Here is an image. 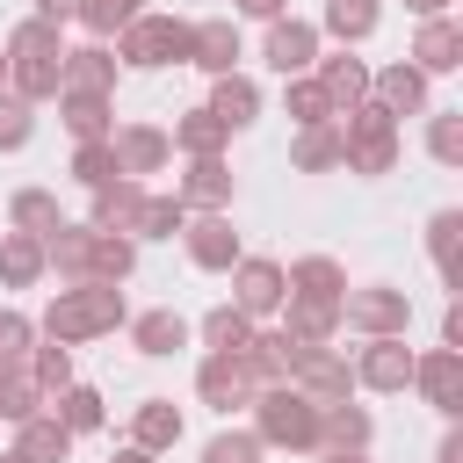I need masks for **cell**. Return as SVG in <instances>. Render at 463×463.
Instances as JSON below:
<instances>
[{"instance_id":"484cf974","label":"cell","mask_w":463,"mask_h":463,"mask_svg":"<svg viewBox=\"0 0 463 463\" xmlns=\"http://www.w3.org/2000/svg\"><path fill=\"white\" fill-rule=\"evenodd\" d=\"M36 275H43V239L36 232H0V282L29 289Z\"/></svg>"},{"instance_id":"ab89813d","label":"cell","mask_w":463,"mask_h":463,"mask_svg":"<svg viewBox=\"0 0 463 463\" xmlns=\"http://www.w3.org/2000/svg\"><path fill=\"white\" fill-rule=\"evenodd\" d=\"M376 0H326V36H340V43H362L369 29H376Z\"/></svg>"},{"instance_id":"681fc988","label":"cell","mask_w":463,"mask_h":463,"mask_svg":"<svg viewBox=\"0 0 463 463\" xmlns=\"http://www.w3.org/2000/svg\"><path fill=\"white\" fill-rule=\"evenodd\" d=\"M29 347H36V326H29L22 311H0V369H22Z\"/></svg>"},{"instance_id":"816d5d0a","label":"cell","mask_w":463,"mask_h":463,"mask_svg":"<svg viewBox=\"0 0 463 463\" xmlns=\"http://www.w3.org/2000/svg\"><path fill=\"white\" fill-rule=\"evenodd\" d=\"M36 14H43V22H58V29H65V22H72V14H80V0H36Z\"/></svg>"},{"instance_id":"11a10c76","label":"cell","mask_w":463,"mask_h":463,"mask_svg":"<svg viewBox=\"0 0 463 463\" xmlns=\"http://www.w3.org/2000/svg\"><path fill=\"white\" fill-rule=\"evenodd\" d=\"M109 463H152V449H137V441H130V449H116Z\"/></svg>"},{"instance_id":"74e56055","label":"cell","mask_w":463,"mask_h":463,"mask_svg":"<svg viewBox=\"0 0 463 463\" xmlns=\"http://www.w3.org/2000/svg\"><path fill=\"white\" fill-rule=\"evenodd\" d=\"M456 239H463V217H456V210H441V217L427 224V253H434V268H441V282H449V289L463 282V260H456Z\"/></svg>"},{"instance_id":"f1b7e54d","label":"cell","mask_w":463,"mask_h":463,"mask_svg":"<svg viewBox=\"0 0 463 463\" xmlns=\"http://www.w3.org/2000/svg\"><path fill=\"white\" fill-rule=\"evenodd\" d=\"M43 412H51L65 434H87V427H101V391L65 383V391H51V398H43Z\"/></svg>"},{"instance_id":"603a6c76","label":"cell","mask_w":463,"mask_h":463,"mask_svg":"<svg viewBox=\"0 0 463 463\" xmlns=\"http://www.w3.org/2000/svg\"><path fill=\"white\" fill-rule=\"evenodd\" d=\"M282 282H289V297H340L347 289V268L333 253H304V260L282 268Z\"/></svg>"},{"instance_id":"f6af8a7d","label":"cell","mask_w":463,"mask_h":463,"mask_svg":"<svg viewBox=\"0 0 463 463\" xmlns=\"http://www.w3.org/2000/svg\"><path fill=\"white\" fill-rule=\"evenodd\" d=\"M137 268V246L123 239V232H101V246H94V282H123Z\"/></svg>"},{"instance_id":"d590c367","label":"cell","mask_w":463,"mask_h":463,"mask_svg":"<svg viewBox=\"0 0 463 463\" xmlns=\"http://www.w3.org/2000/svg\"><path fill=\"white\" fill-rule=\"evenodd\" d=\"M289 333L297 340H333L340 333V297H289Z\"/></svg>"},{"instance_id":"7bdbcfd3","label":"cell","mask_w":463,"mask_h":463,"mask_svg":"<svg viewBox=\"0 0 463 463\" xmlns=\"http://www.w3.org/2000/svg\"><path fill=\"white\" fill-rule=\"evenodd\" d=\"M65 43H58V22H43V14H29V22H14V36H7V58H58Z\"/></svg>"},{"instance_id":"4dcf8cb0","label":"cell","mask_w":463,"mask_h":463,"mask_svg":"<svg viewBox=\"0 0 463 463\" xmlns=\"http://www.w3.org/2000/svg\"><path fill=\"white\" fill-rule=\"evenodd\" d=\"M58 116H65V130H72V137H109V130H116L109 94H58Z\"/></svg>"},{"instance_id":"7dc6e473","label":"cell","mask_w":463,"mask_h":463,"mask_svg":"<svg viewBox=\"0 0 463 463\" xmlns=\"http://www.w3.org/2000/svg\"><path fill=\"white\" fill-rule=\"evenodd\" d=\"M130 14H145V0H80V14H72V22H87L94 36H116Z\"/></svg>"},{"instance_id":"d4e9b609","label":"cell","mask_w":463,"mask_h":463,"mask_svg":"<svg viewBox=\"0 0 463 463\" xmlns=\"http://www.w3.org/2000/svg\"><path fill=\"white\" fill-rule=\"evenodd\" d=\"M318 449H369V412L347 398L318 405Z\"/></svg>"},{"instance_id":"bcb514c9","label":"cell","mask_w":463,"mask_h":463,"mask_svg":"<svg viewBox=\"0 0 463 463\" xmlns=\"http://www.w3.org/2000/svg\"><path fill=\"white\" fill-rule=\"evenodd\" d=\"M29 137H36V116H29V101L0 87V152H22Z\"/></svg>"},{"instance_id":"83f0119b","label":"cell","mask_w":463,"mask_h":463,"mask_svg":"<svg viewBox=\"0 0 463 463\" xmlns=\"http://www.w3.org/2000/svg\"><path fill=\"white\" fill-rule=\"evenodd\" d=\"M130 340H137V354H181L188 347V318L181 311H145V318H130Z\"/></svg>"},{"instance_id":"db71d44e","label":"cell","mask_w":463,"mask_h":463,"mask_svg":"<svg viewBox=\"0 0 463 463\" xmlns=\"http://www.w3.org/2000/svg\"><path fill=\"white\" fill-rule=\"evenodd\" d=\"M405 7H412L420 22H427V14H449V0H405Z\"/></svg>"},{"instance_id":"8d00e7d4","label":"cell","mask_w":463,"mask_h":463,"mask_svg":"<svg viewBox=\"0 0 463 463\" xmlns=\"http://www.w3.org/2000/svg\"><path fill=\"white\" fill-rule=\"evenodd\" d=\"M181 224H188L181 195H145V203H137V217H130V239H174Z\"/></svg>"},{"instance_id":"f35d334b","label":"cell","mask_w":463,"mask_h":463,"mask_svg":"<svg viewBox=\"0 0 463 463\" xmlns=\"http://www.w3.org/2000/svg\"><path fill=\"white\" fill-rule=\"evenodd\" d=\"M29 412H43V383L29 376V369H0V420H29Z\"/></svg>"},{"instance_id":"5bb4252c","label":"cell","mask_w":463,"mask_h":463,"mask_svg":"<svg viewBox=\"0 0 463 463\" xmlns=\"http://www.w3.org/2000/svg\"><path fill=\"white\" fill-rule=\"evenodd\" d=\"M109 145H116V166L137 181V174H159L166 159H174V145H166V130H152V123H123V130H109Z\"/></svg>"},{"instance_id":"7c38bea8","label":"cell","mask_w":463,"mask_h":463,"mask_svg":"<svg viewBox=\"0 0 463 463\" xmlns=\"http://www.w3.org/2000/svg\"><path fill=\"white\" fill-rule=\"evenodd\" d=\"M354 383H369V391H405V383H412V347H405V333H376V340L362 347V362H354Z\"/></svg>"},{"instance_id":"5b68a950","label":"cell","mask_w":463,"mask_h":463,"mask_svg":"<svg viewBox=\"0 0 463 463\" xmlns=\"http://www.w3.org/2000/svg\"><path fill=\"white\" fill-rule=\"evenodd\" d=\"M289 383H297L311 405H333V398H347V391H354V369H347V354H333L326 340H297Z\"/></svg>"},{"instance_id":"e0dca14e","label":"cell","mask_w":463,"mask_h":463,"mask_svg":"<svg viewBox=\"0 0 463 463\" xmlns=\"http://www.w3.org/2000/svg\"><path fill=\"white\" fill-rule=\"evenodd\" d=\"M188 65H203L210 80L239 72V22H195V36H188Z\"/></svg>"},{"instance_id":"ba28073f","label":"cell","mask_w":463,"mask_h":463,"mask_svg":"<svg viewBox=\"0 0 463 463\" xmlns=\"http://www.w3.org/2000/svg\"><path fill=\"white\" fill-rule=\"evenodd\" d=\"M260 58L282 72V80H297V72H311L318 65V22H297V14H275L268 22V43H260Z\"/></svg>"},{"instance_id":"cb8c5ba5","label":"cell","mask_w":463,"mask_h":463,"mask_svg":"<svg viewBox=\"0 0 463 463\" xmlns=\"http://www.w3.org/2000/svg\"><path fill=\"white\" fill-rule=\"evenodd\" d=\"M130 441L152 449V456L174 449V441H181V405H174V398H145V405L130 412Z\"/></svg>"},{"instance_id":"d6a6232c","label":"cell","mask_w":463,"mask_h":463,"mask_svg":"<svg viewBox=\"0 0 463 463\" xmlns=\"http://www.w3.org/2000/svg\"><path fill=\"white\" fill-rule=\"evenodd\" d=\"M289 159H297V174H326V166H340V123H304L297 145H289Z\"/></svg>"},{"instance_id":"c3c4849f","label":"cell","mask_w":463,"mask_h":463,"mask_svg":"<svg viewBox=\"0 0 463 463\" xmlns=\"http://www.w3.org/2000/svg\"><path fill=\"white\" fill-rule=\"evenodd\" d=\"M427 152H434L441 166H463V116H456V109H441V116L427 123Z\"/></svg>"},{"instance_id":"44dd1931","label":"cell","mask_w":463,"mask_h":463,"mask_svg":"<svg viewBox=\"0 0 463 463\" xmlns=\"http://www.w3.org/2000/svg\"><path fill=\"white\" fill-rule=\"evenodd\" d=\"M174 195H181V210H224L232 203V166L224 159H195Z\"/></svg>"},{"instance_id":"8fae6325","label":"cell","mask_w":463,"mask_h":463,"mask_svg":"<svg viewBox=\"0 0 463 463\" xmlns=\"http://www.w3.org/2000/svg\"><path fill=\"white\" fill-rule=\"evenodd\" d=\"M94 246H101V224H58L43 232V268H58L65 282H94Z\"/></svg>"},{"instance_id":"1f68e13d","label":"cell","mask_w":463,"mask_h":463,"mask_svg":"<svg viewBox=\"0 0 463 463\" xmlns=\"http://www.w3.org/2000/svg\"><path fill=\"white\" fill-rule=\"evenodd\" d=\"M224 137H232V130H224L210 109H188V116L174 123V137H166V145H181L188 159H217V152H224Z\"/></svg>"},{"instance_id":"d6986e66","label":"cell","mask_w":463,"mask_h":463,"mask_svg":"<svg viewBox=\"0 0 463 463\" xmlns=\"http://www.w3.org/2000/svg\"><path fill=\"white\" fill-rule=\"evenodd\" d=\"M318 87H326V101H333V116H347V109H362L369 101V65L362 58H318Z\"/></svg>"},{"instance_id":"3957f363","label":"cell","mask_w":463,"mask_h":463,"mask_svg":"<svg viewBox=\"0 0 463 463\" xmlns=\"http://www.w3.org/2000/svg\"><path fill=\"white\" fill-rule=\"evenodd\" d=\"M188 36H195V22L130 14V22L116 29V65H137V72H152V65H188Z\"/></svg>"},{"instance_id":"8992f818","label":"cell","mask_w":463,"mask_h":463,"mask_svg":"<svg viewBox=\"0 0 463 463\" xmlns=\"http://www.w3.org/2000/svg\"><path fill=\"white\" fill-rule=\"evenodd\" d=\"M340 326H354V333H405L412 326V304H405V289H383V282H369V289H340Z\"/></svg>"},{"instance_id":"9f6ffc18","label":"cell","mask_w":463,"mask_h":463,"mask_svg":"<svg viewBox=\"0 0 463 463\" xmlns=\"http://www.w3.org/2000/svg\"><path fill=\"white\" fill-rule=\"evenodd\" d=\"M326 463H369V456H362V449H333Z\"/></svg>"},{"instance_id":"f907efd6","label":"cell","mask_w":463,"mask_h":463,"mask_svg":"<svg viewBox=\"0 0 463 463\" xmlns=\"http://www.w3.org/2000/svg\"><path fill=\"white\" fill-rule=\"evenodd\" d=\"M203 463H260V434H217L210 449H203Z\"/></svg>"},{"instance_id":"277c9868","label":"cell","mask_w":463,"mask_h":463,"mask_svg":"<svg viewBox=\"0 0 463 463\" xmlns=\"http://www.w3.org/2000/svg\"><path fill=\"white\" fill-rule=\"evenodd\" d=\"M340 166L354 174H391L398 166V116H383L376 101L340 116Z\"/></svg>"},{"instance_id":"7402d4cb","label":"cell","mask_w":463,"mask_h":463,"mask_svg":"<svg viewBox=\"0 0 463 463\" xmlns=\"http://www.w3.org/2000/svg\"><path fill=\"white\" fill-rule=\"evenodd\" d=\"M137 203H145V188H137L130 174H116V181H101V188H94V217H87V224H101V232H123V239H130Z\"/></svg>"},{"instance_id":"30bf717a","label":"cell","mask_w":463,"mask_h":463,"mask_svg":"<svg viewBox=\"0 0 463 463\" xmlns=\"http://www.w3.org/2000/svg\"><path fill=\"white\" fill-rule=\"evenodd\" d=\"M195 391H203V405H217V412H239L260 383H253V369H246V354H203V369H195Z\"/></svg>"},{"instance_id":"836d02e7","label":"cell","mask_w":463,"mask_h":463,"mask_svg":"<svg viewBox=\"0 0 463 463\" xmlns=\"http://www.w3.org/2000/svg\"><path fill=\"white\" fill-rule=\"evenodd\" d=\"M195 333H203V347H210V354H246V340H253V318H246L239 304H217V311H210Z\"/></svg>"},{"instance_id":"4316f807","label":"cell","mask_w":463,"mask_h":463,"mask_svg":"<svg viewBox=\"0 0 463 463\" xmlns=\"http://www.w3.org/2000/svg\"><path fill=\"white\" fill-rule=\"evenodd\" d=\"M58 58H7V94H22L29 109L36 101H58Z\"/></svg>"},{"instance_id":"b9f144b4","label":"cell","mask_w":463,"mask_h":463,"mask_svg":"<svg viewBox=\"0 0 463 463\" xmlns=\"http://www.w3.org/2000/svg\"><path fill=\"white\" fill-rule=\"evenodd\" d=\"M22 369H29V376L43 383V398H51V391H65V383H72V347H65V340H43V347H29V362H22Z\"/></svg>"},{"instance_id":"f5cc1de1","label":"cell","mask_w":463,"mask_h":463,"mask_svg":"<svg viewBox=\"0 0 463 463\" xmlns=\"http://www.w3.org/2000/svg\"><path fill=\"white\" fill-rule=\"evenodd\" d=\"M289 0H239V14H253V22H275Z\"/></svg>"},{"instance_id":"4fadbf2b","label":"cell","mask_w":463,"mask_h":463,"mask_svg":"<svg viewBox=\"0 0 463 463\" xmlns=\"http://www.w3.org/2000/svg\"><path fill=\"white\" fill-rule=\"evenodd\" d=\"M58 94H116V51L80 43L58 58Z\"/></svg>"},{"instance_id":"6f0895ef","label":"cell","mask_w":463,"mask_h":463,"mask_svg":"<svg viewBox=\"0 0 463 463\" xmlns=\"http://www.w3.org/2000/svg\"><path fill=\"white\" fill-rule=\"evenodd\" d=\"M0 463H29V456H0Z\"/></svg>"},{"instance_id":"7a4b0ae2","label":"cell","mask_w":463,"mask_h":463,"mask_svg":"<svg viewBox=\"0 0 463 463\" xmlns=\"http://www.w3.org/2000/svg\"><path fill=\"white\" fill-rule=\"evenodd\" d=\"M246 405H253L260 449H318V405H311L297 383H260Z\"/></svg>"},{"instance_id":"680465c9","label":"cell","mask_w":463,"mask_h":463,"mask_svg":"<svg viewBox=\"0 0 463 463\" xmlns=\"http://www.w3.org/2000/svg\"><path fill=\"white\" fill-rule=\"evenodd\" d=\"M0 87H7V58H0Z\"/></svg>"},{"instance_id":"60d3db41","label":"cell","mask_w":463,"mask_h":463,"mask_svg":"<svg viewBox=\"0 0 463 463\" xmlns=\"http://www.w3.org/2000/svg\"><path fill=\"white\" fill-rule=\"evenodd\" d=\"M123 166H116V145L109 137H80V152H72V181L80 188H101V181H116Z\"/></svg>"},{"instance_id":"52a82bcc","label":"cell","mask_w":463,"mask_h":463,"mask_svg":"<svg viewBox=\"0 0 463 463\" xmlns=\"http://www.w3.org/2000/svg\"><path fill=\"white\" fill-rule=\"evenodd\" d=\"M232 304L246 311V318H268L282 297H289V282H282V260H260V253H239L232 268Z\"/></svg>"},{"instance_id":"ee69618b","label":"cell","mask_w":463,"mask_h":463,"mask_svg":"<svg viewBox=\"0 0 463 463\" xmlns=\"http://www.w3.org/2000/svg\"><path fill=\"white\" fill-rule=\"evenodd\" d=\"M289 116H297V130H304V123H340V116H333V101H326V87H318L311 72H297V80H289Z\"/></svg>"},{"instance_id":"ac0fdd59","label":"cell","mask_w":463,"mask_h":463,"mask_svg":"<svg viewBox=\"0 0 463 463\" xmlns=\"http://www.w3.org/2000/svg\"><path fill=\"white\" fill-rule=\"evenodd\" d=\"M412 65H420V72H456V65H463V29H456L449 14H427V22H420V43H412Z\"/></svg>"},{"instance_id":"ffe728a7","label":"cell","mask_w":463,"mask_h":463,"mask_svg":"<svg viewBox=\"0 0 463 463\" xmlns=\"http://www.w3.org/2000/svg\"><path fill=\"white\" fill-rule=\"evenodd\" d=\"M203 109H210V116H217L224 130H246V123L260 116V87H253L246 72H224V80L210 87V101H203Z\"/></svg>"},{"instance_id":"2e32d148","label":"cell","mask_w":463,"mask_h":463,"mask_svg":"<svg viewBox=\"0 0 463 463\" xmlns=\"http://www.w3.org/2000/svg\"><path fill=\"white\" fill-rule=\"evenodd\" d=\"M369 94H376L383 116H420L427 109V72L420 65H383V72H369Z\"/></svg>"},{"instance_id":"6da1fadb","label":"cell","mask_w":463,"mask_h":463,"mask_svg":"<svg viewBox=\"0 0 463 463\" xmlns=\"http://www.w3.org/2000/svg\"><path fill=\"white\" fill-rule=\"evenodd\" d=\"M123 318H130V311H123V289H116V282H72V289L51 297V311H43V340L80 347V340L116 333Z\"/></svg>"},{"instance_id":"e575fe53","label":"cell","mask_w":463,"mask_h":463,"mask_svg":"<svg viewBox=\"0 0 463 463\" xmlns=\"http://www.w3.org/2000/svg\"><path fill=\"white\" fill-rule=\"evenodd\" d=\"M7 224L43 239V232H58L65 217H58V195H51V188H14V203H7Z\"/></svg>"},{"instance_id":"9a60e30c","label":"cell","mask_w":463,"mask_h":463,"mask_svg":"<svg viewBox=\"0 0 463 463\" xmlns=\"http://www.w3.org/2000/svg\"><path fill=\"white\" fill-rule=\"evenodd\" d=\"M181 239H188V260H195V268H210V275H224V268L239 260V232H232L217 210H203L195 224H181Z\"/></svg>"},{"instance_id":"9c48e42d","label":"cell","mask_w":463,"mask_h":463,"mask_svg":"<svg viewBox=\"0 0 463 463\" xmlns=\"http://www.w3.org/2000/svg\"><path fill=\"white\" fill-rule=\"evenodd\" d=\"M412 383L427 391L434 412H463V347H434V354H412Z\"/></svg>"},{"instance_id":"f546056e","label":"cell","mask_w":463,"mask_h":463,"mask_svg":"<svg viewBox=\"0 0 463 463\" xmlns=\"http://www.w3.org/2000/svg\"><path fill=\"white\" fill-rule=\"evenodd\" d=\"M14 456H29V463H65V456H72V434H65L51 412H29V420H22Z\"/></svg>"}]
</instances>
